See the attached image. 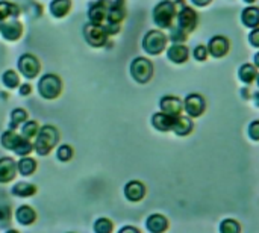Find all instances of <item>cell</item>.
<instances>
[{"label":"cell","mask_w":259,"mask_h":233,"mask_svg":"<svg viewBox=\"0 0 259 233\" xmlns=\"http://www.w3.org/2000/svg\"><path fill=\"white\" fill-rule=\"evenodd\" d=\"M58 141H59V130L52 124H46V126L40 127V130L35 136L34 150L40 156H47L55 148Z\"/></svg>","instance_id":"obj_1"},{"label":"cell","mask_w":259,"mask_h":233,"mask_svg":"<svg viewBox=\"0 0 259 233\" xmlns=\"http://www.w3.org/2000/svg\"><path fill=\"white\" fill-rule=\"evenodd\" d=\"M176 16H177V13H176L173 0H162V2H159L153 8V11H152L153 23L159 29H170V28H173Z\"/></svg>","instance_id":"obj_2"},{"label":"cell","mask_w":259,"mask_h":233,"mask_svg":"<svg viewBox=\"0 0 259 233\" xmlns=\"http://www.w3.org/2000/svg\"><path fill=\"white\" fill-rule=\"evenodd\" d=\"M168 37L161 29H152L143 37V50L147 55L156 56L167 49Z\"/></svg>","instance_id":"obj_3"},{"label":"cell","mask_w":259,"mask_h":233,"mask_svg":"<svg viewBox=\"0 0 259 233\" xmlns=\"http://www.w3.org/2000/svg\"><path fill=\"white\" fill-rule=\"evenodd\" d=\"M38 93L46 100H55L62 93V79L55 73H47L41 76L38 82Z\"/></svg>","instance_id":"obj_4"},{"label":"cell","mask_w":259,"mask_h":233,"mask_svg":"<svg viewBox=\"0 0 259 233\" xmlns=\"http://www.w3.org/2000/svg\"><path fill=\"white\" fill-rule=\"evenodd\" d=\"M131 76L138 84H147L153 77V64L144 56H138L131 62Z\"/></svg>","instance_id":"obj_5"},{"label":"cell","mask_w":259,"mask_h":233,"mask_svg":"<svg viewBox=\"0 0 259 233\" xmlns=\"http://www.w3.org/2000/svg\"><path fill=\"white\" fill-rule=\"evenodd\" d=\"M84 38L85 41L94 47V49H100L105 47L108 44V32L105 31L103 25H93V23H87L84 26Z\"/></svg>","instance_id":"obj_6"},{"label":"cell","mask_w":259,"mask_h":233,"mask_svg":"<svg viewBox=\"0 0 259 233\" xmlns=\"http://www.w3.org/2000/svg\"><path fill=\"white\" fill-rule=\"evenodd\" d=\"M176 20H177V28L180 31H183L186 35L192 34L197 26H199V14L194 8H189L188 5L177 13L176 16Z\"/></svg>","instance_id":"obj_7"},{"label":"cell","mask_w":259,"mask_h":233,"mask_svg":"<svg viewBox=\"0 0 259 233\" xmlns=\"http://www.w3.org/2000/svg\"><path fill=\"white\" fill-rule=\"evenodd\" d=\"M112 0H94L88 5V23L105 25Z\"/></svg>","instance_id":"obj_8"},{"label":"cell","mask_w":259,"mask_h":233,"mask_svg":"<svg viewBox=\"0 0 259 233\" xmlns=\"http://www.w3.org/2000/svg\"><path fill=\"white\" fill-rule=\"evenodd\" d=\"M19 71L26 77V79H34L38 76L40 70H41V64L38 61V58L32 53H25L19 58L17 62Z\"/></svg>","instance_id":"obj_9"},{"label":"cell","mask_w":259,"mask_h":233,"mask_svg":"<svg viewBox=\"0 0 259 233\" xmlns=\"http://www.w3.org/2000/svg\"><path fill=\"white\" fill-rule=\"evenodd\" d=\"M183 109L189 118H197V117L203 115V112L206 111V100L203 96H200L197 93H191L186 96V99L183 102Z\"/></svg>","instance_id":"obj_10"},{"label":"cell","mask_w":259,"mask_h":233,"mask_svg":"<svg viewBox=\"0 0 259 233\" xmlns=\"http://www.w3.org/2000/svg\"><path fill=\"white\" fill-rule=\"evenodd\" d=\"M206 49H208L209 56H212L215 59H220V58H224L229 53L230 41H229V38H226L223 35H215L208 41Z\"/></svg>","instance_id":"obj_11"},{"label":"cell","mask_w":259,"mask_h":233,"mask_svg":"<svg viewBox=\"0 0 259 233\" xmlns=\"http://www.w3.org/2000/svg\"><path fill=\"white\" fill-rule=\"evenodd\" d=\"M126 16H127L126 0H112L105 23H109V25H120V26H121V23L124 22Z\"/></svg>","instance_id":"obj_12"},{"label":"cell","mask_w":259,"mask_h":233,"mask_svg":"<svg viewBox=\"0 0 259 233\" xmlns=\"http://www.w3.org/2000/svg\"><path fill=\"white\" fill-rule=\"evenodd\" d=\"M0 35L7 41H17L23 35V25L19 20H8L0 26Z\"/></svg>","instance_id":"obj_13"},{"label":"cell","mask_w":259,"mask_h":233,"mask_svg":"<svg viewBox=\"0 0 259 233\" xmlns=\"http://www.w3.org/2000/svg\"><path fill=\"white\" fill-rule=\"evenodd\" d=\"M159 108H161V112L170 117H179L183 111V103L179 97L165 96L159 100Z\"/></svg>","instance_id":"obj_14"},{"label":"cell","mask_w":259,"mask_h":233,"mask_svg":"<svg viewBox=\"0 0 259 233\" xmlns=\"http://www.w3.org/2000/svg\"><path fill=\"white\" fill-rule=\"evenodd\" d=\"M189 49L185 44H171L167 49V58L168 61H171L173 64H185L189 59Z\"/></svg>","instance_id":"obj_15"},{"label":"cell","mask_w":259,"mask_h":233,"mask_svg":"<svg viewBox=\"0 0 259 233\" xmlns=\"http://www.w3.org/2000/svg\"><path fill=\"white\" fill-rule=\"evenodd\" d=\"M17 174V164L13 158H0V183H10Z\"/></svg>","instance_id":"obj_16"},{"label":"cell","mask_w":259,"mask_h":233,"mask_svg":"<svg viewBox=\"0 0 259 233\" xmlns=\"http://www.w3.org/2000/svg\"><path fill=\"white\" fill-rule=\"evenodd\" d=\"M146 195V186L138 180H131L124 186V197L129 201H140Z\"/></svg>","instance_id":"obj_17"},{"label":"cell","mask_w":259,"mask_h":233,"mask_svg":"<svg viewBox=\"0 0 259 233\" xmlns=\"http://www.w3.org/2000/svg\"><path fill=\"white\" fill-rule=\"evenodd\" d=\"M241 23L247 29L259 28V8L253 5H248L247 8H244L241 13Z\"/></svg>","instance_id":"obj_18"},{"label":"cell","mask_w":259,"mask_h":233,"mask_svg":"<svg viewBox=\"0 0 259 233\" xmlns=\"http://www.w3.org/2000/svg\"><path fill=\"white\" fill-rule=\"evenodd\" d=\"M72 0H52L49 5V11L55 19H64L72 11Z\"/></svg>","instance_id":"obj_19"},{"label":"cell","mask_w":259,"mask_h":233,"mask_svg":"<svg viewBox=\"0 0 259 233\" xmlns=\"http://www.w3.org/2000/svg\"><path fill=\"white\" fill-rule=\"evenodd\" d=\"M174 120H176V117H170L164 112H156L152 117V126L159 132H168L173 129Z\"/></svg>","instance_id":"obj_20"},{"label":"cell","mask_w":259,"mask_h":233,"mask_svg":"<svg viewBox=\"0 0 259 233\" xmlns=\"http://www.w3.org/2000/svg\"><path fill=\"white\" fill-rule=\"evenodd\" d=\"M146 227L150 233H164L168 227V221L164 215L159 213H153L147 218L146 221Z\"/></svg>","instance_id":"obj_21"},{"label":"cell","mask_w":259,"mask_h":233,"mask_svg":"<svg viewBox=\"0 0 259 233\" xmlns=\"http://www.w3.org/2000/svg\"><path fill=\"white\" fill-rule=\"evenodd\" d=\"M192 129H194L192 120H191L189 117H182V115H179V117H176L171 130H173L176 135H179V136H186V135H189V133L192 132Z\"/></svg>","instance_id":"obj_22"},{"label":"cell","mask_w":259,"mask_h":233,"mask_svg":"<svg viewBox=\"0 0 259 233\" xmlns=\"http://www.w3.org/2000/svg\"><path fill=\"white\" fill-rule=\"evenodd\" d=\"M16 219H17L22 225H31V224H34L35 219H37V212H35L31 206L23 204V206H20V207L16 210Z\"/></svg>","instance_id":"obj_23"},{"label":"cell","mask_w":259,"mask_h":233,"mask_svg":"<svg viewBox=\"0 0 259 233\" xmlns=\"http://www.w3.org/2000/svg\"><path fill=\"white\" fill-rule=\"evenodd\" d=\"M257 74H259L257 68H256L253 64H248V62H247V64H242V65L239 67V70H238V77H239V81L244 82V84H247V85L253 84V82L256 81Z\"/></svg>","instance_id":"obj_24"},{"label":"cell","mask_w":259,"mask_h":233,"mask_svg":"<svg viewBox=\"0 0 259 233\" xmlns=\"http://www.w3.org/2000/svg\"><path fill=\"white\" fill-rule=\"evenodd\" d=\"M37 191H38L37 186L32 185V183H29V182H19V183H16V185L11 188V194H13V195H16V197H23V198L35 195Z\"/></svg>","instance_id":"obj_25"},{"label":"cell","mask_w":259,"mask_h":233,"mask_svg":"<svg viewBox=\"0 0 259 233\" xmlns=\"http://www.w3.org/2000/svg\"><path fill=\"white\" fill-rule=\"evenodd\" d=\"M20 13L22 11H20L19 5L11 4V2H8V0H2V2H0V16H2L5 20L7 19L17 20L20 17Z\"/></svg>","instance_id":"obj_26"},{"label":"cell","mask_w":259,"mask_h":233,"mask_svg":"<svg viewBox=\"0 0 259 233\" xmlns=\"http://www.w3.org/2000/svg\"><path fill=\"white\" fill-rule=\"evenodd\" d=\"M22 138L23 136L19 135L16 130H7L2 133V136H0V144H2L4 148H7V150H14Z\"/></svg>","instance_id":"obj_27"},{"label":"cell","mask_w":259,"mask_h":233,"mask_svg":"<svg viewBox=\"0 0 259 233\" xmlns=\"http://www.w3.org/2000/svg\"><path fill=\"white\" fill-rule=\"evenodd\" d=\"M35 170H37V162H35V159H32L29 156H25L17 162V171L22 176H31L35 173Z\"/></svg>","instance_id":"obj_28"},{"label":"cell","mask_w":259,"mask_h":233,"mask_svg":"<svg viewBox=\"0 0 259 233\" xmlns=\"http://www.w3.org/2000/svg\"><path fill=\"white\" fill-rule=\"evenodd\" d=\"M25 121H28V112L22 108H17L11 112V120H10V130H16L19 126H22Z\"/></svg>","instance_id":"obj_29"},{"label":"cell","mask_w":259,"mask_h":233,"mask_svg":"<svg viewBox=\"0 0 259 233\" xmlns=\"http://www.w3.org/2000/svg\"><path fill=\"white\" fill-rule=\"evenodd\" d=\"M40 130V124L34 120H28L22 124V136L26 138V139H32L37 136Z\"/></svg>","instance_id":"obj_30"},{"label":"cell","mask_w":259,"mask_h":233,"mask_svg":"<svg viewBox=\"0 0 259 233\" xmlns=\"http://www.w3.org/2000/svg\"><path fill=\"white\" fill-rule=\"evenodd\" d=\"M2 82L10 90H14L17 87H20V77H19L17 71H14V70H7L2 74Z\"/></svg>","instance_id":"obj_31"},{"label":"cell","mask_w":259,"mask_h":233,"mask_svg":"<svg viewBox=\"0 0 259 233\" xmlns=\"http://www.w3.org/2000/svg\"><path fill=\"white\" fill-rule=\"evenodd\" d=\"M32 150H34V144H32L29 139L22 138V139H20V142L17 144V147H16L13 151H14L17 156L25 158V156H29V153H32Z\"/></svg>","instance_id":"obj_32"},{"label":"cell","mask_w":259,"mask_h":233,"mask_svg":"<svg viewBox=\"0 0 259 233\" xmlns=\"http://www.w3.org/2000/svg\"><path fill=\"white\" fill-rule=\"evenodd\" d=\"M112 230H114V224L108 218H99L94 222V231L96 233H112Z\"/></svg>","instance_id":"obj_33"},{"label":"cell","mask_w":259,"mask_h":233,"mask_svg":"<svg viewBox=\"0 0 259 233\" xmlns=\"http://www.w3.org/2000/svg\"><path fill=\"white\" fill-rule=\"evenodd\" d=\"M170 41L173 43V44H183L186 40H188V35L183 32V31H180L177 26L176 28H170Z\"/></svg>","instance_id":"obj_34"},{"label":"cell","mask_w":259,"mask_h":233,"mask_svg":"<svg viewBox=\"0 0 259 233\" xmlns=\"http://www.w3.org/2000/svg\"><path fill=\"white\" fill-rule=\"evenodd\" d=\"M241 227L235 219H224L220 225V233H239Z\"/></svg>","instance_id":"obj_35"},{"label":"cell","mask_w":259,"mask_h":233,"mask_svg":"<svg viewBox=\"0 0 259 233\" xmlns=\"http://www.w3.org/2000/svg\"><path fill=\"white\" fill-rule=\"evenodd\" d=\"M56 158L61 161V162H69L72 158H73V148L67 144H62L58 147L56 150Z\"/></svg>","instance_id":"obj_36"},{"label":"cell","mask_w":259,"mask_h":233,"mask_svg":"<svg viewBox=\"0 0 259 233\" xmlns=\"http://www.w3.org/2000/svg\"><path fill=\"white\" fill-rule=\"evenodd\" d=\"M192 56H194V59H196V61H199V62H205V61L209 58V53H208L206 46L200 44V46L194 47V50H192Z\"/></svg>","instance_id":"obj_37"},{"label":"cell","mask_w":259,"mask_h":233,"mask_svg":"<svg viewBox=\"0 0 259 233\" xmlns=\"http://www.w3.org/2000/svg\"><path fill=\"white\" fill-rule=\"evenodd\" d=\"M248 136L253 141H259V120H254L248 124Z\"/></svg>","instance_id":"obj_38"},{"label":"cell","mask_w":259,"mask_h":233,"mask_svg":"<svg viewBox=\"0 0 259 233\" xmlns=\"http://www.w3.org/2000/svg\"><path fill=\"white\" fill-rule=\"evenodd\" d=\"M11 218V209L5 204H0V222L7 224Z\"/></svg>","instance_id":"obj_39"},{"label":"cell","mask_w":259,"mask_h":233,"mask_svg":"<svg viewBox=\"0 0 259 233\" xmlns=\"http://www.w3.org/2000/svg\"><path fill=\"white\" fill-rule=\"evenodd\" d=\"M248 43H250L253 47L259 49V28L250 31V34H248Z\"/></svg>","instance_id":"obj_40"},{"label":"cell","mask_w":259,"mask_h":233,"mask_svg":"<svg viewBox=\"0 0 259 233\" xmlns=\"http://www.w3.org/2000/svg\"><path fill=\"white\" fill-rule=\"evenodd\" d=\"M103 26H105V31L108 32V35H117V34L120 32V29H121L120 25H109V23H105Z\"/></svg>","instance_id":"obj_41"},{"label":"cell","mask_w":259,"mask_h":233,"mask_svg":"<svg viewBox=\"0 0 259 233\" xmlns=\"http://www.w3.org/2000/svg\"><path fill=\"white\" fill-rule=\"evenodd\" d=\"M31 93H32V87H31L29 84H23V85H20V96L26 97V96H29Z\"/></svg>","instance_id":"obj_42"},{"label":"cell","mask_w":259,"mask_h":233,"mask_svg":"<svg viewBox=\"0 0 259 233\" xmlns=\"http://www.w3.org/2000/svg\"><path fill=\"white\" fill-rule=\"evenodd\" d=\"M212 0H191V4L197 8H203V7H208Z\"/></svg>","instance_id":"obj_43"},{"label":"cell","mask_w":259,"mask_h":233,"mask_svg":"<svg viewBox=\"0 0 259 233\" xmlns=\"http://www.w3.org/2000/svg\"><path fill=\"white\" fill-rule=\"evenodd\" d=\"M118 233H140V230L134 225H124Z\"/></svg>","instance_id":"obj_44"},{"label":"cell","mask_w":259,"mask_h":233,"mask_svg":"<svg viewBox=\"0 0 259 233\" xmlns=\"http://www.w3.org/2000/svg\"><path fill=\"white\" fill-rule=\"evenodd\" d=\"M253 65H254L256 68H259V52L253 56Z\"/></svg>","instance_id":"obj_45"},{"label":"cell","mask_w":259,"mask_h":233,"mask_svg":"<svg viewBox=\"0 0 259 233\" xmlns=\"http://www.w3.org/2000/svg\"><path fill=\"white\" fill-rule=\"evenodd\" d=\"M253 102H254V105L259 108V93H254V94H253Z\"/></svg>","instance_id":"obj_46"},{"label":"cell","mask_w":259,"mask_h":233,"mask_svg":"<svg viewBox=\"0 0 259 233\" xmlns=\"http://www.w3.org/2000/svg\"><path fill=\"white\" fill-rule=\"evenodd\" d=\"M242 2H245L247 5H253V4L256 2V0H242Z\"/></svg>","instance_id":"obj_47"},{"label":"cell","mask_w":259,"mask_h":233,"mask_svg":"<svg viewBox=\"0 0 259 233\" xmlns=\"http://www.w3.org/2000/svg\"><path fill=\"white\" fill-rule=\"evenodd\" d=\"M7 233H20V231H19V230H16V228H10Z\"/></svg>","instance_id":"obj_48"},{"label":"cell","mask_w":259,"mask_h":233,"mask_svg":"<svg viewBox=\"0 0 259 233\" xmlns=\"http://www.w3.org/2000/svg\"><path fill=\"white\" fill-rule=\"evenodd\" d=\"M5 22H7V20H5V19H4L2 16H0V26H2V25H4Z\"/></svg>","instance_id":"obj_49"},{"label":"cell","mask_w":259,"mask_h":233,"mask_svg":"<svg viewBox=\"0 0 259 233\" xmlns=\"http://www.w3.org/2000/svg\"><path fill=\"white\" fill-rule=\"evenodd\" d=\"M256 81H257V85H259V74H257V77H256Z\"/></svg>","instance_id":"obj_50"}]
</instances>
